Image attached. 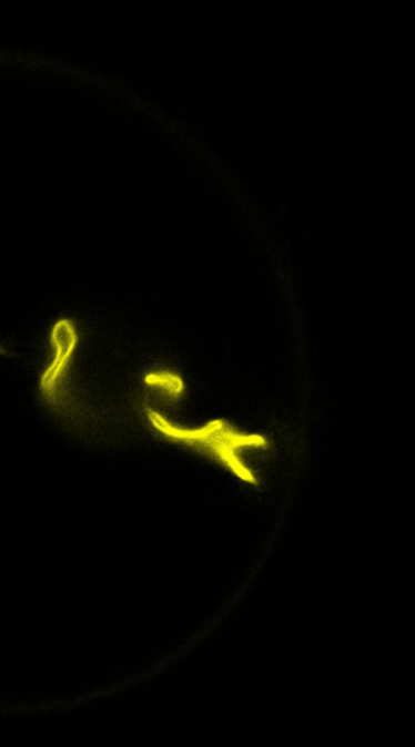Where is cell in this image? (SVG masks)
Returning <instances> with one entry per match:
<instances>
[{
	"instance_id": "6da1fadb",
	"label": "cell",
	"mask_w": 415,
	"mask_h": 747,
	"mask_svg": "<svg viewBox=\"0 0 415 747\" xmlns=\"http://www.w3.org/2000/svg\"><path fill=\"white\" fill-rule=\"evenodd\" d=\"M149 419L154 429L165 438L198 447L213 456L215 460L227 467L234 475L250 483H256L254 472L241 461L240 451L246 447H265L266 440L260 434H241L223 420H213L202 429H183L172 424L170 420L149 410Z\"/></svg>"
},
{
	"instance_id": "7a4b0ae2",
	"label": "cell",
	"mask_w": 415,
	"mask_h": 747,
	"mask_svg": "<svg viewBox=\"0 0 415 747\" xmlns=\"http://www.w3.org/2000/svg\"><path fill=\"white\" fill-rule=\"evenodd\" d=\"M145 382L152 387H160L165 389L172 396L180 397L183 392V381L176 374L171 372H154L145 377Z\"/></svg>"
}]
</instances>
